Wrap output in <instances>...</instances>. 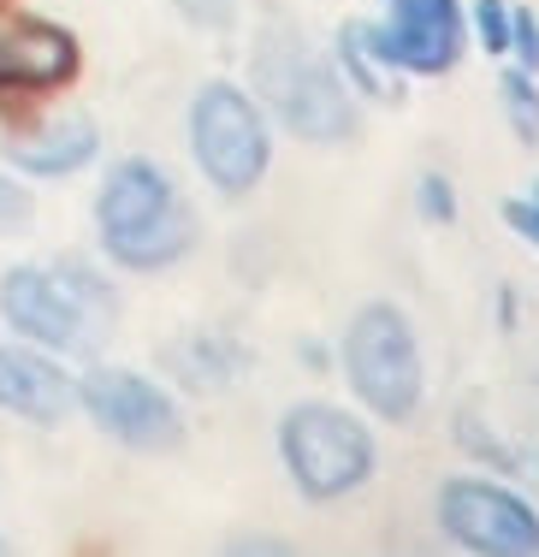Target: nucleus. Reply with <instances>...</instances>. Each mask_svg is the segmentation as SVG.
<instances>
[{
  "label": "nucleus",
  "mask_w": 539,
  "mask_h": 557,
  "mask_svg": "<svg viewBox=\"0 0 539 557\" xmlns=\"http://www.w3.org/2000/svg\"><path fill=\"white\" fill-rule=\"evenodd\" d=\"M96 225H101L108 256L125 261V268H166V261H178L196 244L190 208H184L178 184L154 161H125L108 172Z\"/></svg>",
  "instance_id": "f257e3e1"
},
{
  "label": "nucleus",
  "mask_w": 539,
  "mask_h": 557,
  "mask_svg": "<svg viewBox=\"0 0 539 557\" xmlns=\"http://www.w3.org/2000/svg\"><path fill=\"white\" fill-rule=\"evenodd\" d=\"M255 77H261V96L279 108V119L297 137L344 143L350 131H356L344 84L309 54L302 30H291V24H267V42H261V54H255Z\"/></svg>",
  "instance_id": "f03ea898"
},
{
  "label": "nucleus",
  "mask_w": 539,
  "mask_h": 557,
  "mask_svg": "<svg viewBox=\"0 0 539 557\" xmlns=\"http://www.w3.org/2000/svg\"><path fill=\"white\" fill-rule=\"evenodd\" d=\"M279 450H285V469L309 498H338L350 486L367 481L374 469V440L356 416L333 404H297L279 428Z\"/></svg>",
  "instance_id": "7ed1b4c3"
},
{
  "label": "nucleus",
  "mask_w": 539,
  "mask_h": 557,
  "mask_svg": "<svg viewBox=\"0 0 539 557\" xmlns=\"http://www.w3.org/2000/svg\"><path fill=\"white\" fill-rule=\"evenodd\" d=\"M344 368L350 386L374 416L403 421L421 404V350L415 333L391 302H367L344 333Z\"/></svg>",
  "instance_id": "20e7f679"
},
{
  "label": "nucleus",
  "mask_w": 539,
  "mask_h": 557,
  "mask_svg": "<svg viewBox=\"0 0 539 557\" xmlns=\"http://www.w3.org/2000/svg\"><path fill=\"white\" fill-rule=\"evenodd\" d=\"M190 143H196V161L202 172L220 184L226 196L255 190V178L267 172V125H261L255 101L231 84H208L190 108Z\"/></svg>",
  "instance_id": "39448f33"
},
{
  "label": "nucleus",
  "mask_w": 539,
  "mask_h": 557,
  "mask_svg": "<svg viewBox=\"0 0 539 557\" xmlns=\"http://www.w3.org/2000/svg\"><path fill=\"white\" fill-rule=\"evenodd\" d=\"M77 404L89 409V421H96L101 433H113V440L130 445V450H173L178 433H184L173 397L161 386H149L142 374H125V368H96V374H84Z\"/></svg>",
  "instance_id": "423d86ee"
},
{
  "label": "nucleus",
  "mask_w": 539,
  "mask_h": 557,
  "mask_svg": "<svg viewBox=\"0 0 539 557\" xmlns=\"http://www.w3.org/2000/svg\"><path fill=\"white\" fill-rule=\"evenodd\" d=\"M439 516L451 540H463L468 552H539V516L492 481H451L439 493Z\"/></svg>",
  "instance_id": "0eeeda50"
},
{
  "label": "nucleus",
  "mask_w": 539,
  "mask_h": 557,
  "mask_svg": "<svg viewBox=\"0 0 539 557\" xmlns=\"http://www.w3.org/2000/svg\"><path fill=\"white\" fill-rule=\"evenodd\" d=\"M0 314H7L12 333L48 344V350H84L89 344V309L65 273L48 268H12L0 278Z\"/></svg>",
  "instance_id": "6e6552de"
},
{
  "label": "nucleus",
  "mask_w": 539,
  "mask_h": 557,
  "mask_svg": "<svg viewBox=\"0 0 539 557\" xmlns=\"http://www.w3.org/2000/svg\"><path fill=\"white\" fill-rule=\"evenodd\" d=\"M72 72H77L72 30L0 7V84L7 89H54Z\"/></svg>",
  "instance_id": "1a4fd4ad"
},
{
  "label": "nucleus",
  "mask_w": 539,
  "mask_h": 557,
  "mask_svg": "<svg viewBox=\"0 0 539 557\" xmlns=\"http://www.w3.org/2000/svg\"><path fill=\"white\" fill-rule=\"evenodd\" d=\"M379 48L410 72H451L463 54V12L456 0H398L391 24H379Z\"/></svg>",
  "instance_id": "9d476101"
},
{
  "label": "nucleus",
  "mask_w": 539,
  "mask_h": 557,
  "mask_svg": "<svg viewBox=\"0 0 539 557\" xmlns=\"http://www.w3.org/2000/svg\"><path fill=\"white\" fill-rule=\"evenodd\" d=\"M0 409H12L24 421H60L72 409V380L48 356L0 338Z\"/></svg>",
  "instance_id": "9b49d317"
},
{
  "label": "nucleus",
  "mask_w": 539,
  "mask_h": 557,
  "mask_svg": "<svg viewBox=\"0 0 539 557\" xmlns=\"http://www.w3.org/2000/svg\"><path fill=\"white\" fill-rule=\"evenodd\" d=\"M101 131L89 113H60L48 125H36L30 137H12L7 143V161L18 172H36V178H60V172H77L96 154Z\"/></svg>",
  "instance_id": "f8f14e48"
},
{
  "label": "nucleus",
  "mask_w": 539,
  "mask_h": 557,
  "mask_svg": "<svg viewBox=\"0 0 539 557\" xmlns=\"http://www.w3.org/2000/svg\"><path fill=\"white\" fill-rule=\"evenodd\" d=\"M338 54H344V72H350V84H356L362 96H374V101H398L403 96L398 77H391L386 48H379V24H344Z\"/></svg>",
  "instance_id": "ddd939ff"
},
{
  "label": "nucleus",
  "mask_w": 539,
  "mask_h": 557,
  "mask_svg": "<svg viewBox=\"0 0 539 557\" xmlns=\"http://www.w3.org/2000/svg\"><path fill=\"white\" fill-rule=\"evenodd\" d=\"M504 108H510L516 137L539 149V89H534V72H510L504 77Z\"/></svg>",
  "instance_id": "4468645a"
},
{
  "label": "nucleus",
  "mask_w": 539,
  "mask_h": 557,
  "mask_svg": "<svg viewBox=\"0 0 539 557\" xmlns=\"http://www.w3.org/2000/svg\"><path fill=\"white\" fill-rule=\"evenodd\" d=\"M475 18H480V36H486V54H510V18H504V0H480Z\"/></svg>",
  "instance_id": "2eb2a0df"
},
{
  "label": "nucleus",
  "mask_w": 539,
  "mask_h": 557,
  "mask_svg": "<svg viewBox=\"0 0 539 557\" xmlns=\"http://www.w3.org/2000/svg\"><path fill=\"white\" fill-rule=\"evenodd\" d=\"M421 208H427L433 220H451V214H456L451 184H444V178H433V172H427V178H421Z\"/></svg>",
  "instance_id": "dca6fc26"
},
{
  "label": "nucleus",
  "mask_w": 539,
  "mask_h": 557,
  "mask_svg": "<svg viewBox=\"0 0 539 557\" xmlns=\"http://www.w3.org/2000/svg\"><path fill=\"white\" fill-rule=\"evenodd\" d=\"M24 220H30V196L0 178V232H7V225H24Z\"/></svg>",
  "instance_id": "f3484780"
},
{
  "label": "nucleus",
  "mask_w": 539,
  "mask_h": 557,
  "mask_svg": "<svg viewBox=\"0 0 539 557\" xmlns=\"http://www.w3.org/2000/svg\"><path fill=\"white\" fill-rule=\"evenodd\" d=\"M178 7L190 12L196 24H231V12H238L231 0H178Z\"/></svg>",
  "instance_id": "a211bd4d"
},
{
  "label": "nucleus",
  "mask_w": 539,
  "mask_h": 557,
  "mask_svg": "<svg viewBox=\"0 0 539 557\" xmlns=\"http://www.w3.org/2000/svg\"><path fill=\"white\" fill-rule=\"evenodd\" d=\"M504 220H510V232H522L528 244H539V202H510Z\"/></svg>",
  "instance_id": "6ab92c4d"
},
{
  "label": "nucleus",
  "mask_w": 539,
  "mask_h": 557,
  "mask_svg": "<svg viewBox=\"0 0 539 557\" xmlns=\"http://www.w3.org/2000/svg\"><path fill=\"white\" fill-rule=\"evenodd\" d=\"M510 42H522V48H516V54H522V60H528V65H539V24L528 18V12H522V18H516V24H510Z\"/></svg>",
  "instance_id": "aec40b11"
},
{
  "label": "nucleus",
  "mask_w": 539,
  "mask_h": 557,
  "mask_svg": "<svg viewBox=\"0 0 539 557\" xmlns=\"http://www.w3.org/2000/svg\"><path fill=\"white\" fill-rule=\"evenodd\" d=\"M534 202H539V184H534Z\"/></svg>",
  "instance_id": "412c9836"
}]
</instances>
